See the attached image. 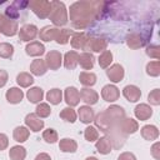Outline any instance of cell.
Masks as SVG:
<instances>
[{
    "instance_id": "5b68a950",
    "label": "cell",
    "mask_w": 160,
    "mask_h": 160,
    "mask_svg": "<svg viewBox=\"0 0 160 160\" xmlns=\"http://www.w3.org/2000/svg\"><path fill=\"white\" fill-rule=\"evenodd\" d=\"M105 114L114 125H119V122L125 118V110L119 105H110L105 110Z\"/></svg>"
},
{
    "instance_id": "83f0119b",
    "label": "cell",
    "mask_w": 160,
    "mask_h": 160,
    "mask_svg": "<svg viewBox=\"0 0 160 160\" xmlns=\"http://www.w3.org/2000/svg\"><path fill=\"white\" fill-rule=\"evenodd\" d=\"M78 59H79V54L76 51H68L64 55V66L68 70H74L78 65Z\"/></svg>"
},
{
    "instance_id": "ba28073f",
    "label": "cell",
    "mask_w": 160,
    "mask_h": 160,
    "mask_svg": "<svg viewBox=\"0 0 160 160\" xmlns=\"http://www.w3.org/2000/svg\"><path fill=\"white\" fill-rule=\"evenodd\" d=\"M119 129L126 136V135L134 134V132H136L139 130V122L136 120H134L132 118H124L119 122Z\"/></svg>"
},
{
    "instance_id": "e0dca14e",
    "label": "cell",
    "mask_w": 160,
    "mask_h": 160,
    "mask_svg": "<svg viewBox=\"0 0 160 160\" xmlns=\"http://www.w3.org/2000/svg\"><path fill=\"white\" fill-rule=\"evenodd\" d=\"M134 114H135V116H136L138 120L145 121V120L150 119V116L152 115V109L148 104H139L134 109Z\"/></svg>"
},
{
    "instance_id": "f546056e",
    "label": "cell",
    "mask_w": 160,
    "mask_h": 160,
    "mask_svg": "<svg viewBox=\"0 0 160 160\" xmlns=\"http://www.w3.org/2000/svg\"><path fill=\"white\" fill-rule=\"evenodd\" d=\"M95 148H96V150H98L100 154L108 155V154H110L112 146H111V142H110V140L108 139V136H102V138H100V139L96 140Z\"/></svg>"
},
{
    "instance_id": "1f68e13d",
    "label": "cell",
    "mask_w": 160,
    "mask_h": 160,
    "mask_svg": "<svg viewBox=\"0 0 160 160\" xmlns=\"http://www.w3.org/2000/svg\"><path fill=\"white\" fill-rule=\"evenodd\" d=\"M10 160H24L26 158V149L20 145H15L9 150Z\"/></svg>"
},
{
    "instance_id": "c3c4849f",
    "label": "cell",
    "mask_w": 160,
    "mask_h": 160,
    "mask_svg": "<svg viewBox=\"0 0 160 160\" xmlns=\"http://www.w3.org/2000/svg\"><path fill=\"white\" fill-rule=\"evenodd\" d=\"M160 142H155L151 146V155L155 158V160H160Z\"/></svg>"
},
{
    "instance_id": "681fc988",
    "label": "cell",
    "mask_w": 160,
    "mask_h": 160,
    "mask_svg": "<svg viewBox=\"0 0 160 160\" xmlns=\"http://www.w3.org/2000/svg\"><path fill=\"white\" fill-rule=\"evenodd\" d=\"M118 160H136V156L132 154V152H129V151H124L119 155Z\"/></svg>"
},
{
    "instance_id": "d6a6232c",
    "label": "cell",
    "mask_w": 160,
    "mask_h": 160,
    "mask_svg": "<svg viewBox=\"0 0 160 160\" xmlns=\"http://www.w3.org/2000/svg\"><path fill=\"white\" fill-rule=\"evenodd\" d=\"M79 81H80L84 86L90 88V86L95 85V82H96V75H95L94 72L82 71V72H80V75H79Z\"/></svg>"
},
{
    "instance_id": "ac0fdd59",
    "label": "cell",
    "mask_w": 160,
    "mask_h": 160,
    "mask_svg": "<svg viewBox=\"0 0 160 160\" xmlns=\"http://www.w3.org/2000/svg\"><path fill=\"white\" fill-rule=\"evenodd\" d=\"M80 98L82 99V101H84L85 104H88V105H94V104H96L98 100H99V94H98L95 90L90 89V88H82V89L80 90Z\"/></svg>"
},
{
    "instance_id": "cb8c5ba5",
    "label": "cell",
    "mask_w": 160,
    "mask_h": 160,
    "mask_svg": "<svg viewBox=\"0 0 160 160\" xmlns=\"http://www.w3.org/2000/svg\"><path fill=\"white\" fill-rule=\"evenodd\" d=\"M30 71H31V74H34L36 76L44 75L48 71V66L45 64V60H42V59L32 60V62L30 64Z\"/></svg>"
},
{
    "instance_id": "2e32d148",
    "label": "cell",
    "mask_w": 160,
    "mask_h": 160,
    "mask_svg": "<svg viewBox=\"0 0 160 160\" xmlns=\"http://www.w3.org/2000/svg\"><path fill=\"white\" fill-rule=\"evenodd\" d=\"M89 40V36L85 32H74L71 39H70V44L74 49L78 50H85L86 42Z\"/></svg>"
},
{
    "instance_id": "30bf717a",
    "label": "cell",
    "mask_w": 160,
    "mask_h": 160,
    "mask_svg": "<svg viewBox=\"0 0 160 160\" xmlns=\"http://www.w3.org/2000/svg\"><path fill=\"white\" fill-rule=\"evenodd\" d=\"M94 122H95V125H96V128H99L102 132H108L109 130H111L112 128H115V126H118V125H114L110 120H109V118L106 116V114H105V111H101V112H99L95 118H94Z\"/></svg>"
},
{
    "instance_id": "7bdbcfd3",
    "label": "cell",
    "mask_w": 160,
    "mask_h": 160,
    "mask_svg": "<svg viewBox=\"0 0 160 160\" xmlns=\"http://www.w3.org/2000/svg\"><path fill=\"white\" fill-rule=\"evenodd\" d=\"M42 139H44L46 142H49V144H54V142L58 141L59 136H58V132H56L55 129L49 128V129L44 130V132H42Z\"/></svg>"
},
{
    "instance_id": "7c38bea8",
    "label": "cell",
    "mask_w": 160,
    "mask_h": 160,
    "mask_svg": "<svg viewBox=\"0 0 160 160\" xmlns=\"http://www.w3.org/2000/svg\"><path fill=\"white\" fill-rule=\"evenodd\" d=\"M25 125L31 131L38 132V131L42 130V128H44V120H41L35 112H30V114H28L25 116Z\"/></svg>"
},
{
    "instance_id": "4fadbf2b",
    "label": "cell",
    "mask_w": 160,
    "mask_h": 160,
    "mask_svg": "<svg viewBox=\"0 0 160 160\" xmlns=\"http://www.w3.org/2000/svg\"><path fill=\"white\" fill-rule=\"evenodd\" d=\"M64 99L70 108L76 106L80 102V92L75 86H68L64 92Z\"/></svg>"
},
{
    "instance_id": "816d5d0a",
    "label": "cell",
    "mask_w": 160,
    "mask_h": 160,
    "mask_svg": "<svg viewBox=\"0 0 160 160\" xmlns=\"http://www.w3.org/2000/svg\"><path fill=\"white\" fill-rule=\"evenodd\" d=\"M35 160H51V158H50V155L46 154V152H40V154L36 155Z\"/></svg>"
},
{
    "instance_id": "8992f818",
    "label": "cell",
    "mask_w": 160,
    "mask_h": 160,
    "mask_svg": "<svg viewBox=\"0 0 160 160\" xmlns=\"http://www.w3.org/2000/svg\"><path fill=\"white\" fill-rule=\"evenodd\" d=\"M62 62V55L58 50H51L45 56V64L50 70H58L61 66Z\"/></svg>"
},
{
    "instance_id": "e575fe53",
    "label": "cell",
    "mask_w": 160,
    "mask_h": 160,
    "mask_svg": "<svg viewBox=\"0 0 160 160\" xmlns=\"http://www.w3.org/2000/svg\"><path fill=\"white\" fill-rule=\"evenodd\" d=\"M16 82L21 88H29L30 85L34 84V78L29 72H20L16 76Z\"/></svg>"
},
{
    "instance_id": "60d3db41",
    "label": "cell",
    "mask_w": 160,
    "mask_h": 160,
    "mask_svg": "<svg viewBox=\"0 0 160 160\" xmlns=\"http://www.w3.org/2000/svg\"><path fill=\"white\" fill-rule=\"evenodd\" d=\"M14 54V46L9 42H0V58L10 59Z\"/></svg>"
},
{
    "instance_id": "484cf974",
    "label": "cell",
    "mask_w": 160,
    "mask_h": 160,
    "mask_svg": "<svg viewBox=\"0 0 160 160\" xmlns=\"http://www.w3.org/2000/svg\"><path fill=\"white\" fill-rule=\"evenodd\" d=\"M26 98H28V100H29L30 102H32V104H39V102H41V100H42V98H44V91H42V89L39 88V86H34V88H31V89L28 90Z\"/></svg>"
},
{
    "instance_id": "f5cc1de1",
    "label": "cell",
    "mask_w": 160,
    "mask_h": 160,
    "mask_svg": "<svg viewBox=\"0 0 160 160\" xmlns=\"http://www.w3.org/2000/svg\"><path fill=\"white\" fill-rule=\"evenodd\" d=\"M85 160H98V159H96L95 156H89V158H86Z\"/></svg>"
},
{
    "instance_id": "44dd1931",
    "label": "cell",
    "mask_w": 160,
    "mask_h": 160,
    "mask_svg": "<svg viewBox=\"0 0 160 160\" xmlns=\"http://www.w3.org/2000/svg\"><path fill=\"white\" fill-rule=\"evenodd\" d=\"M25 52L29 56H41L45 52V46L40 41H30L25 48Z\"/></svg>"
},
{
    "instance_id": "8d00e7d4",
    "label": "cell",
    "mask_w": 160,
    "mask_h": 160,
    "mask_svg": "<svg viewBox=\"0 0 160 160\" xmlns=\"http://www.w3.org/2000/svg\"><path fill=\"white\" fill-rule=\"evenodd\" d=\"M72 34H74V31L70 29H60L55 41L60 45H65L69 42V39H70V36H72Z\"/></svg>"
},
{
    "instance_id": "bcb514c9",
    "label": "cell",
    "mask_w": 160,
    "mask_h": 160,
    "mask_svg": "<svg viewBox=\"0 0 160 160\" xmlns=\"http://www.w3.org/2000/svg\"><path fill=\"white\" fill-rule=\"evenodd\" d=\"M5 15H6L9 19H11V20H16V19L20 16V11H19V9L15 8V4L12 2L10 6H8Z\"/></svg>"
},
{
    "instance_id": "b9f144b4",
    "label": "cell",
    "mask_w": 160,
    "mask_h": 160,
    "mask_svg": "<svg viewBox=\"0 0 160 160\" xmlns=\"http://www.w3.org/2000/svg\"><path fill=\"white\" fill-rule=\"evenodd\" d=\"M84 138L85 140H88L89 142H92V141H96L99 139V131L96 130V128L94 126H88L85 130H84Z\"/></svg>"
},
{
    "instance_id": "d4e9b609",
    "label": "cell",
    "mask_w": 160,
    "mask_h": 160,
    "mask_svg": "<svg viewBox=\"0 0 160 160\" xmlns=\"http://www.w3.org/2000/svg\"><path fill=\"white\" fill-rule=\"evenodd\" d=\"M5 98H6L8 102H10V104H19L24 98V92L19 88H10L6 91Z\"/></svg>"
},
{
    "instance_id": "5bb4252c",
    "label": "cell",
    "mask_w": 160,
    "mask_h": 160,
    "mask_svg": "<svg viewBox=\"0 0 160 160\" xmlns=\"http://www.w3.org/2000/svg\"><path fill=\"white\" fill-rule=\"evenodd\" d=\"M119 96H120V91H119V89H118L115 85L108 84V85H105V86L101 89V98H102L105 101H108V102H114V101H116V100L119 99Z\"/></svg>"
},
{
    "instance_id": "3957f363",
    "label": "cell",
    "mask_w": 160,
    "mask_h": 160,
    "mask_svg": "<svg viewBox=\"0 0 160 160\" xmlns=\"http://www.w3.org/2000/svg\"><path fill=\"white\" fill-rule=\"evenodd\" d=\"M28 5L38 18H40V19L49 18L50 11H51V1H48V0H30L28 2Z\"/></svg>"
},
{
    "instance_id": "f907efd6",
    "label": "cell",
    "mask_w": 160,
    "mask_h": 160,
    "mask_svg": "<svg viewBox=\"0 0 160 160\" xmlns=\"http://www.w3.org/2000/svg\"><path fill=\"white\" fill-rule=\"evenodd\" d=\"M8 79H9V74H8V71L0 69V88L5 86V84L8 82Z\"/></svg>"
},
{
    "instance_id": "277c9868",
    "label": "cell",
    "mask_w": 160,
    "mask_h": 160,
    "mask_svg": "<svg viewBox=\"0 0 160 160\" xmlns=\"http://www.w3.org/2000/svg\"><path fill=\"white\" fill-rule=\"evenodd\" d=\"M0 32L5 36H14L19 32V25L15 20L9 19L5 14H0Z\"/></svg>"
},
{
    "instance_id": "f1b7e54d",
    "label": "cell",
    "mask_w": 160,
    "mask_h": 160,
    "mask_svg": "<svg viewBox=\"0 0 160 160\" xmlns=\"http://www.w3.org/2000/svg\"><path fill=\"white\" fill-rule=\"evenodd\" d=\"M59 149L62 152H75L78 150V144L74 139L70 138H64L59 142Z\"/></svg>"
},
{
    "instance_id": "9a60e30c",
    "label": "cell",
    "mask_w": 160,
    "mask_h": 160,
    "mask_svg": "<svg viewBox=\"0 0 160 160\" xmlns=\"http://www.w3.org/2000/svg\"><path fill=\"white\" fill-rule=\"evenodd\" d=\"M124 98L130 102H136L141 98V91L136 85H126L122 89Z\"/></svg>"
},
{
    "instance_id": "f35d334b",
    "label": "cell",
    "mask_w": 160,
    "mask_h": 160,
    "mask_svg": "<svg viewBox=\"0 0 160 160\" xmlns=\"http://www.w3.org/2000/svg\"><path fill=\"white\" fill-rule=\"evenodd\" d=\"M146 74L152 76V78L159 76L160 75V61L155 60V61L148 62V65H146Z\"/></svg>"
},
{
    "instance_id": "603a6c76",
    "label": "cell",
    "mask_w": 160,
    "mask_h": 160,
    "mask_svg": "<svg viewBox=\"0 0 160 160\" xmlns=\"http://www.w3.org/2000/svg\"><path fill=\"white\" fill-rule=\"evenodd\" d=\"M59 30L58 28H52V26H44L40 32H39V36H40V40L42 41H51V40H55L58 34H59Z\"/></svg>"
},
{
    "instance_id": "d6986e66",
    "label": "cell",
    "mask_w": 160,
    "mask_h": 160,
    "mask_svg": "<svg viewBox=\"0 0 160 160\" xmlns=\"http://www.w3.org/2000/svg\"><path fill=\"white\" fill-rule=\"evenodd\" d=\"M78 116L80 119L81 122L84 124H90L91 121H94V110L89 106V105H82L78 109Z\"/></svg>"
},
{
    "instance_id": "7a4b0ae2",
    "label": "cell",
    "mask_w": 160,
    "mask_h": 160,
    "mask_svg": "<svg viewBox=\"0 0 160 160\" xmlns=\"http://www.w3.org/2000/svg\"><path fill=\"white\" fill-rule=\"evenodd\" d=\"M49 19L55 26H64L68 22V11L65 4L59 0L51 1V11Z\"/></svg>"
},
{
    "instance_id": "ffe728a7",
    "label": "cell",
    "mask_w": 160,
    "mask_h": 160,
    "mask_svg": "<svg viewBox=\"0 0 160 160\" xmlns=\"http://www.w3.org/2000/svg\"><path fill=\"white\" fill-rule=\"evenodd\" d=\"M126 44H128V46H129L130 49L136 50V49L144 46L145 39H144L140 34H138V32H130V34H128V36H126Z\"/></svg>"
},
{
    "instance_id": "6da1fadb",
    "label": "cell",
    "mask_w": 160,
    "mask_h": 160,
    "mask_svg": "<svg viewBox=\"0 0 160 160\" xmlns=\"http://www.w3.org/2000/svg\"><path fill=\"white\" fill-rule=\"evenodd\" d=\"M104 4L100 1H76L70 6V20L74 28L86 29L98 18Z\"/></svg>"
},
{
    "instance_id": "74e56055",
    "label": "cell",
    "mask_w": 160,
    "mask_h": 160,
    "mask_svg": "<svg viewBox=\"0 0 160 160\" xmlns=\"http://www.w3.org/2000/svg\"><path fill=\"white\" fill-rule=\"evenodd\" d=\"M59 115H60V118H61L62 120L69 121V122H75V121H76V116H78V114L75 112V110H74L72 108H70V106L64 108V109L60 111Z\"/></svg>"
},
{
    "instance_id": "836d02e7",
    "label": "cell",
    "mask_w": 160,
    "mask_h": 160,
    "mask_svg": "<svg viewBox=\"0 0 160 160\" xmlns=\"http://www.w3.org/2000/svg\"><path fill=\"white\" fill-rule=\"evenodd\" d=\"M46 100H48L50 104H52V105L60 104L61 100H62V92H61V90L58 89V88H54V89L49 90V91L46 92Z\"/></svg>"
},
{
    "instance_id": "4316f807",
    "label": "cell",
    "mask_w": 160,
    "mask_h": 160,
    "mask_svg": "<svg viewBox=\"0 0 160 160\" xmlns=\"http://www.w3.org/2000/svg\"><path fill=\"white\" fill-rule=\"evenodd\" d=\"M141 136L149 141L156 140L159 138V129L155 125H145L141 128Z\"/></svg>"
},
{
    "instance_id": "4dcf8cb0",
    "label": "cell",
    "mask_w": 160,
    "mask_h": 160,
    "mask_svg": "<svg viewBox=\"0 0 160 160\" xmlns=\"http://www.w3.org/2000/svg\"><path fill=\"white\" fill-rule=\"evenodd\" d=\"M30 135V131L25 126H16L12 131V138L18 142H25Z\"/></svg>"
},
{
    "instance_id": "52a82bcc",
    "label": "cell",
    "mask_w": 160,
    "mask_h": 160,
    "mask_svg": "<svg viewBox=\"0 0 160 160\" xmlns=\"http://www.w3.org/2000/svg\"><path fill=\"white\" fill-rule=\"evenodd\" d=\"M108 48V41L104 38H89L85 50H91L94 52H102Z\"/></svg>"
},
{
    "instance_id": "ab89813d",
    "label": "cell",
    "mask_w": 160,
    "mask_h": 160,
    "mask_svg": "<svg viewBox=\"0 0 160 160\" xmlns=\"http://www.w3.org/2000/svg\"><path fill=\"white\" fill-rule=\"evenodd\" d=\"M35 114L40 119H44V118H48L51 114V109H50L49 104H46V102H39L38 106H36V109H35Z\"/></svg>"
},
{
    "instance_id": "7dc6e473",
    "label": "cell",
    "mask_w": 160,
    "mask_h": 160,
    "mask_svg": "<svg viewBox=\"0 0 160 160\" xmlns=\"http://www.w3.org/2000/svg\"><path fill=\"white\" fill-rule=\"evenodd\" d=\"M8 146H9V138L5 134L0 132V151L5 150Z\"/></svg>"
},
{
    "instance_id": "d590c367",
    "label": "cell",
    "mask_w": 160,
    "mask_h": 160,
    "mask_svg": "<svg viewBox=\"0 0 160 160\" xmlns=\"http://www.w3.org/2000/svg\"><path fill=\"white\" fill-rule=\"evenodd\" d=\"M98 61H99L100 68H102V69H108V68L110 66L111 61H112V52H111L110 50H105V51H102V52L100 54Z\"/></svg>"
},
{
    "instance_id": "9c48e42d",
    "label": "cell",
    "mask_w": 160,
    "mask_h": 160,
    "mask_svg": "<svg viewBox=\"0 0 160 160\" xmlns=\"http://www.w3.org/2000/svg\"><path fill=\"white\" fill-rule=\"evenodd\" d=\"M38 34H39V31H38V28L35 25L26 24V25L20 28L19 39H20V41H30V40H34L38 36Z\"/></svg>"
},
{
    "instance_id": "7402d4cb",
    "label": "cell",
    "mask_w": 160,
    "mask_h": 160,
    "mask_svg": "<svg viewBox=\"0 0 160 160\" xmlns=\"http://www.w3.org/2000/svg\"><path fill=\"white\" fill-rule=\"evenodd\" d=\"M94 55L91 52H88V51H84L81 54H79V59H78V64H80V66L84 69V70H90L94 68Z\"/></svg>"
},
{
    "instance_id": "ee69618b",
    "label": "cell",
    "mask_w": 160,
    "mask_h": 160,
    "mask_svg": "<svg viewBox=\"0 0 160 160\" xmlns=\"http://www.w3.org/2000/svg\"><path fill=\"white\" fill-rule=\"evenodd\" d=\"M148 101L154 105V106H158L160 105V89H154L149 95H148Z\"/></svg>"
},
{
    "instance_id": "8fae6325",
    "label": "cell",
    "mask_w": 160,
    "mask_h": 160,
    "mask_svg": "<svg viewBox=\"0 0 160 160\" xmlns=\"http://www.w3.org/2000/svg\"><path fill=\"white\" fill-rule=\"evenodd\" d=\"M124 75H125V71L120 64H112L106 69V76L112 82H120L124 79Z\"/></svg>"
},
{
    "instance_id": "f6af8a7d",
    "label": "cell",
    "mask_w": 160,
    "mask_h": 160,
    "mask_svg": "<svg viewBox=\"0 0 160 160\" xmlns=\"http://www.w3.org/2000/svg\"><path fill=\"white\" fill-rule=\"evenodd\" d=\"M146 55L159 60L160 59V48L158 45H149V46H146Z\"/></svg>"
}]
</instances>
